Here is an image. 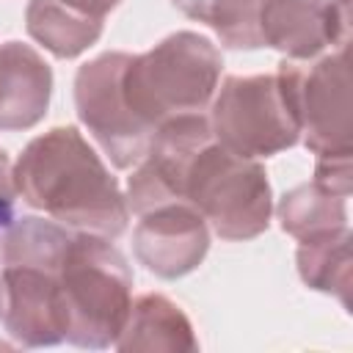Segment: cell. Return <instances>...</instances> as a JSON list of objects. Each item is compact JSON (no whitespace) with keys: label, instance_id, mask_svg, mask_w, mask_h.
Returning <instances> with one entry per match:
<instances>
[{"label":"cell","instance_id":"obj_8","mask_svg":"<svg viewBox=\"0 0 353 353\" xmlns=\"http://www.w3.org/2000/svg\"><path fill=\"white\" fill-rule=\"evenodd\" d=\"M132 52L108 50L74 74V110L80 124L116 168H132L149 149L154 130L141 124L124 102L121 74Z\"/></svg>","mask_w":353,"mask_h":353},{"label":"cell","instance_id":"obj_17","mask_svg":"<svg viewBox=\"0 0 353 353\" xmlns=\"http://www.w3.org/2000/svg\"><path fill=\"white\" fill-rule=\"evenodd\" d=\"M353 154H317L314 157V176L312 182L334 196L347 199L350 188H353V165H350Z\"/></svg>","mask_w":353,"mask_h":353},{"label":"cell","instance_id":"obj_13","mask_svg":"<svg viewBox=\"0 0 353 353\" xmlns=\"http://www.w3.org/2000/svg\"><path fill=\"white\" fill-rule=\"evenodd\" d=\"M25 30L50 55L69 61L99 41L105 22L63 0H30L25 8Z\"/></svg>","mask_w":353,"mask_h":353},{"label":"cell","instance_id":"obj_5","mask_svg":"<svg viewBox=\"0 0 353 353\" xmlns=\"http://www.w3.org/2000/svg\"><path fill=\"white\" fill-rule=\"evenodd\" d=\"M179 201L190 204L207 226L229 243L259 237L268 232L273 215L265 165L229 152L215 138L193 152L182 176Z\"/></svg>","mask_w":353,"mask_h":353},{"label":"cell","instance_id":"obj_12","mask_svg":"<svg viewBox=\"0 0 353 353\" xmlns=\"http://www.w3.org/2000/svg\"><path fill=\"white\" fill-rule=\"evenodd\" d=\"M113 347L130 350H165V353H193L199 339L188 314L160 292H143L132 301L130 314L113 342Z\"/></svg>","mask_w":353,"mask_h":353},{"label":"cell","instance_id":"obj_15","mask_svg":"<svg viewBox=\"0 0 353 353\" xmlns=\"http://www.w3.org/2000/svg\"><path fill=\"white\" fill-rule=\"evenodd\" d=\"M276 218L281 232L295 240L347 226V199L334 196L314 182H301L287 190L276 204Z\"/></svg>","mask_w":353,"mask_h":353},{"label":"cell","instance_id":"obj_9","mask_svg":"<svg viewBox=\"0 0 353 353\" xmlns=\"http://www.w3.org/2000/svg\"><path fill=\"white\" fill-rule=\"evenodd\" d=\"M259 44L290 61L350 47V0H265Z\"/></svg>","mask_w":353,"mask_h":353},{"label":"cell","instance_id":"obj_2","mask_svg":"<svg viewBox=\"0 0 353 353\" xmlns=\"http://www.w3.org/2000/svg\"><path fill=\"white\" fill-rule=\"evenodd\" d=\"M72 232L39 215L14 218L0 232V323L22 347L66 342L61 259Z\"/></svg>","mask_w":353,"mask_h":353},{"label":"cell","instance_id":"obj_14","mask_svg":"<svg viewBox=\"0 0 353 353\" xmlns=\"http://www.w3.org/2000/svg\"><path fill=\"white\" fill-rule=\"evenodd\" d=\"M298 276L309 290L334 295L345 309H350L353 290V256H350V229H328L298 240L295 251Z\"/></svg>","mask_w":353,"mask_h":353},{"label":"cell","instance_id":"obj_7","mask_svg":"<svg viewBox=\"0 0 353 353\" xmlns=\"http://www.w3.org/2000/svg\"><path fill=\"white\" fill-rule=\"evenodd\" d=\"M350 47L309 61L284 58L276 77L295 113L303 146L317 154H353Z\"/></svg>","mask_w":353,"mask_h":353},{"label":"cell","instance_id":"obj_18","mask_svg":"<svg viewBox=\"0 0 353 353\" xmlns=\"http://www.w3.org/2000/svg\"><path fill=\"white\" fill-rule=\"evenodd\" d=\"M63 3H69V6H74L77 11H83V14H88V17L105 22V17H108L121 0H63Z\"/></svg>","mask_w":353,"mask_h":353},{"label":"cell","instance_id":"obj_16","mask_svg":"<svg viewBox=\"0 0 353 353\" xmlns=\"http://www.w3.org/2000/svg\"><path fill=\"white\" fill-rule=\"evenodd\" d=\"M265 0H210L204 25L215 30L229 50H262L259 44V8Z\"/></svg>","mask_w":353,"mask_h":353},{"label":"cell","instance_id":"obj_3","mask_svg":"<svg viewBox=\"0 0 353 353\" xmlns=\"http://www.w3.org/2000/svg\"><path fill=\"white\" fill-rule=\"evenodd\" d=\"M223 55L196 30H176L146 52L130 55L121 91L132 116L157 130L163 121L204 113L221 83Z\"/></svg>","mask_w":353,"mask_h":353},{"label":"cell","instance_id":"obj_11","mask_svg":"<svg viewBox=\"0 0 353 353\" xmlns=\"http://www.w3.org/2000/svg\"><path fill=\"white\" fill-rule=\"evenodd\" d=\"M50 97L52 69L44 55L25 41L0 44V130L36 127L47 116Z\"/></svg>","mask_w":353,"mask_h":353},{"label":"cell","instance_id":"obj_4","mask_svg":"<svg viewBox=\"0 0 353 353\" xmlns=\"http://www.w3.org/2000/svg\"><path fill=\"white\" fill-rule=\"evenodd\" d=\"M132 268L110 237L72 232L61 259V287L69 314L66 342L110 347L132 306Z\"/></svg>","mask_w":353,"mask_h":353},{"label":"cell","instance_id":"obj_10","mask_svg":"<svg viewBox=\"0 0 353 353\" xmlns=\"http://www.w3.org/2000/svg\"><path fill=\"white\" fill-rule=\"evenodd\" d=\"M210 251L207 221L182 201L160 204L138 215L132 229L135 259L157 279L174 281L193 273Z\"/></svg>","mask_w":353,"mask_h":353},{"label":"cell","instance_id":"obj_1","mask_svg":"<svg viewBox=\"0 0 353 353\" xmlns=\"http://www.w3.org/2000/svg\"><path fill=\"white\" fill-rule=\"evenodd\" d=\"M11 179L28 207L74 232L116 240L127 229L124 190L74 124L30 138L11 165Z\"/></svg>","mask_w":353,"mask_h":353},{"label":"cell","instance_id":"obj_6","mask_svg":"<svg viewBox=\"0 0 353 353\" xmlns=\"http://www.w3.org/2000/svg\"><path fill=\"white\" fill-rule=\"evenodd\" d=\"M212 138L243 157H270L301 141L295 113L273 74H229L207 108Z\"/></svg>","mask_w":353,"mask_h":353},{"label":"cell","instance_id":"obj_19","mask_svg":"<svg viewBox=\"0 0 353 353\" xmlns=\"http://www.w3.org/2000/svg\"><path fill=\"white\" fill-rule=\"evenodd\" d=\"M14 199L11 196H0V232L14 221Z\"/></svg>","mask_w":353,"mask_h":353}]
</instances>
